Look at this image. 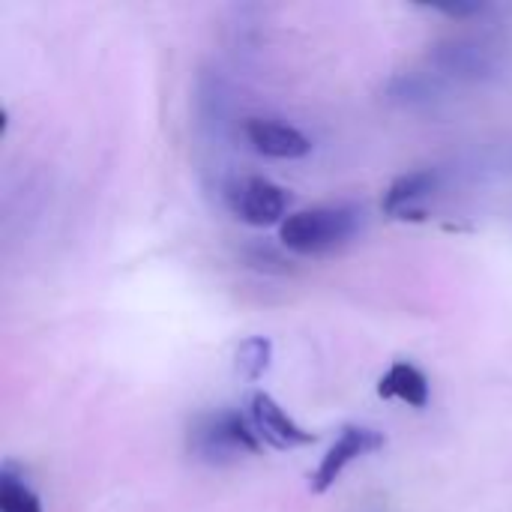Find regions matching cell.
I'll return each instance as SVG.
<instances>
[{
  "mask_svg": "<svg viewBox=\"0 0 512 512\" xmlns=\"http://www.w3.org/2000/svg\"><path fill=\"white\" fill-rule=\"evenodd\" d=\"M360 216L363 213L351 204H324V207L297 210L279 225V240L285 249L297 255L321 258L354 240V234L360 231Z\"/></svg>",
  "mask_w": 512,
  "mask_h": 512,
  "instance_id": "1",
  "label": "cell"
},
{
  "mask_svg": "<svg viewBox=\"0 0 512 512\" xmlns=\"http://www.w3.org/2000/svg\"><path fill=\"white\" fill-rule=\"evenodd\" d=\"M186 447L189 456L222 468V465H234L243 456H261L264 441L258 438L252 420L234 408L225 411H213V414H201L186 435Z\"/></svg>",
  "mask_w": 512,
  "mask_h": 512,
  "instance_id": "2",
  "label": "cell"
},
{
  "mask_svg": "<svg viewBox=\"0 0 512 512\" xmlns=\"http://www.w3.org/2000/svg\"><path fill=\"white\" fill-rule=\"evenodd\" d=\"M225 201L228 210L255 228H267V225H282L288 216V204L291 195L288 189H282L279 183L267 180V177H240L225 189Z\"/></svg>",
  "mask_w": 512,
  "mask_h": 512,
  "instance_id": "3",
  "label": "cell"
},
{
  "mask_svg": "<svg viewBox=\"0 0 512 512\" xmlns=\"http://www.w3.org/2000/svg\"><path fill=\"white\" fill-rule=\"evenodd\" d=\"M384 444H387V438L378 429H369V426H345L342 435H339V441L327 450V456L321 459L318 471L312 474V483H309L312 492L315 495L330 492L339 483V477L345 474L348 465H354V462H360V459L384 450Z\"/></svg>",
  "mask_w": 512,
  "mask_h": 512,
  "instance_id": "4",
  "label": "cell"
},
{
  "mask_svg": "<svg viewBox=\"0 0 512 512\" xmlns=\"http://www.w3.org/2000/svg\"><path fill=\"white\" fill-rule=\"evenodd\" d=\"M249 420H252L258 438L273 450H297V447H309L318 441L312 432L300 429L270 393H252Z\"/></svg>",
  "mask_w": 512,
  "mask_h": 512,
  "instance_id": "5",
  "label": "cell"
},
{
  "mask_svg": "<svg viewBox=\"0 0 512 512\" xmlns=\"http://www.w3.org/2000/svg\"><path fill=\"white\" fill-rule=\"evenodd\" d=\"M246 138L261 156L270 159H303L312 153V141L297 126L270 117H249Z\"/></svg>",
  "mask_w": 512,
  "mask_h": 512,
  "instance_id": "6",
  "label": "cell"
},
{
  "mask_svg": "<svg viewBox=\"0 0 512 512\" xmlns=\"http://www.w3.org/2000/svg\"><path fill=\"white\" fill-rule=\"evenodd\" d=\"M378 396L381 399H399L408 408H426L432 390H429V378L423 369H417L408 360H396L387 369V375L378 381Z\"/></svg>",
  "mask_w": 512,
  "mask_h": 512,
  "instance_id": "7",
  "label": "cell"
},
{
  "mask_svg": "<svg viewBox=\"0 0 512 512\" xmlns=\"http://www.w3.org/2000/svg\"><path fill=\"white\" fill-rule=\"evenodd\" d=\"M438 180L441 174L435 168H420V171H411V174H402L390 183V189L384 192V201H381V210L387 216H402L408 219L405 213H411V207L423 198H429L435 189H438Z\"/></svg>",
  "mask_w": 512,
  "mask_h": 512,
  "instance_id": "8",
  "label": "cell"
},
{
  "mask_svg": "<svg viewBox=\"0 0 512 512\" xmlns=\"http://www.w3.org/2000/svg\"><path fill=\"white\" fill-rule=\"evenodd\" d=\"M0 512H42L39 495L21 474H15L12 462H6L0 471Z\"/></svg>",
  "mask_w": 512,
  "mask_h": 512,
  "instance_id": "9",
  "label": "cell"
},
{
  "mask_svg": "<svg viewBox=\"0 0 512 512\" xmlns=\"http://www.w3.org/2000/svg\"><path fill=\"white\" fill-rule=\"evenodd\" d=\"M270 357H273V342L264 336H249L237 348V372L246 381H258L270 369Z\"/></svg>",
  "mask_w": 512,
  "mask_h": 512,
  "instance_id": "10",
  "label": "cell"
},
{
  "mask_svg": "<svg viewBox=\"0 0 512 512\" xmlns=\"http://www.w3.org/2000/svg\"><path fill=\"white\" fill-rule=\"evenodd\" d=\"M435 12H444L450 18H468V15H483L489 12V6L483 3H471V6H435Z\"/></svg>",
  "mask_w": 512,
  "mask_h": 512,
  "instance_id": "11",
  "label": "cell"
}]
</instances>
